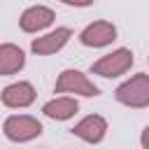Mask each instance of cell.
Returning <instances> with one entry per match:
<instances>
[{
	"label": "cell",
	"mask_w": 149,
	"mask_h": 149,
	"mask_svg": "<svg viewBox=\"0 0 149 149\" xmlns=\"http://www.w3.org/2000/svg\"><path fill=\"white\" fill-rule=\"evenodd\" d=\"M35 98H37V91H35V86H33L30 81H14V84L5 86L2 93H0L2 105L9 107V109L30 107V105L35 102Z\"/></svg>",
	"instance_id": "7"
},
{
	"label": "cell",
	"mask_w": 149,
	"mask_h": 149,
	"mask_svg": "<svg viewBox=\"0 0 149 149\" xmlns=\"http://www.w3.org/2000/svg\"><path fill=\"white\" fill-rule=\"evenodd\" d=\"M77 112H79V102H77L74 95H58V98L42 105V114L54 119V121H68Z\"/></svg>",
	"instance_id": "10"
},
{
	"label": "cell",
	"mask_w": 149,
	"mask_h": 149,
	"mask_svg": "<svg viewBox=\"0 0 149 149\" xmlns=\"http://www.w3.org/2000/svg\"><path fill=\"white\" fill-rule=\"evenodd\" d=\"M70 133H72L74 137L88 142V144H98V142H102L105 135H107V119L100 116V114H88V116H84L81 121H77V123L70 128Z\"/></svg>",
	"instance_id": "8"
},
{
	"label": "cell",
	"mask_w": 149,
	"mask_h": 149,
	"mask_svg": "<svg viewBox=\"0 0 149 149\" xmlns=\"http://www.w3.org/2000/svg\"><path fill=\"white\" fill-rule=\"evenodd\" d=\"M116 40V26L112 21H93L79 33V42L91 49H102Z\"/></svg>",
	"instance_id": "5"
},
{
	"label": "cell",
	"mask_w": 149,
	"mask_h": 149,
	"mask_svg": "<svg viewBox=\"0 0 149 149\" xmlns=\"http://www.w3.org/2000/svg\"><path fill=\"white\" fill-rule=\"evenodd\" d=\"M63 5H68V7H88V5H93V0H61Z\"/></svg>",
	"instance_id": "12"
},
{
	"label": "cell",
	"mask_w": 149,
	"mask_h": 149,
	"mask_svg": "<svg viewBox=\"0 0 149 149\" xmlns=\"http://www.w3.org/2000/svg\"><path fill=\"white\" fill-rule=\"evenodd\" d=\"M42 121L30 114H12L2 121V133L9 142H30L42 135Z\"/></svg>",
	"instance_id": "3"
},
{
	"label": "cell",
	"mask_w": 149,
	"mask_h": 149,
	"mask_svg": "<svg viewBox=\"0 0 149 149\" xmlns=\"http://www.w3.org/2000/svg\"><path fill=\"white\" fill-rule=\"evenodd\" d=\"M140 144H142V149H149V126L142 130V135H140Z\"/></svg>",
	"instance_id": "13"
},
{
	"label": "cell",
	"mask_w": 149,
	"mask_h": 149,
	"mask_svg": "<svg viewBox=\"0 0 149 149\" xmlns=\"http://www.w3.org/2000/svg\"><path fill=\"white\" fill-rule=\"evenodd\" d=\"M116 102L133 107V109H142L149 107V74L147 72H137L130 79H126L123 84L116 86L114 91Z\"/></svg>",
	"instance_id": "1"
},
{
	"label": "cell",
	"mask_w": 149,
	"mask_h": 149,
	"mask_svg": "<svg viewBox=\"0 0 149 149\" xmlns=\"http://www.w3.org/2000/svg\"><path fill=\"white\" fill-rule=\"evenodd\" d=\"M54 19H56V14H54L51 7H47V5H30V7H26L21 12L19 28L23 33H40V30L49 28L54 23Z\"/></svg>",
	"instance_id": "6"
},
{
	"label": "cell",
	"mask_w": 149,
	"mask_h": 149,
	"mask_svg": "<svg viewBox=\"0 0 149 149\" xmlns=\"http://www.w3.org/2000/svg\"><path fill=\"white\" fill-rule=\"evenodd\" d=\"M135 58H133V51L128 47H119L105 56H100L93 65H91V72L98 74V77H105V79H114V77H121L126 74L130 68H133Z\"/></svg>",
	"instance_id": "2"
},
{
	"label": "cell",
	"mask_w": 149,
	"mask_h": 149,
	"mask_svg": "<svg viewBox=\"0 0 149 149\" xmlns=\"http://www.w3.org/2000/svg\"><path fill=\"white\" fill-rule=\"evenodd\" d=\"M147 61H149V56H147Z\"/></svg>",
	"instance_id": "14"
},
{
	"label": "cell",
	"mask_w": 149,
	"mask_h": 149,
	"mask_svg": "<svg viewBox=\"0 0 149 149\" xmlns=\"http://www.w3.org/2000/svg\"><path fill=\"white\" fill-rule=\"evenodd\" d=\"M54 91L56 93H65V95H84V98H95L100 95V88L81 72V70H63L54 84Z\"/></svg>",
	"instance_id": "4"
},
{
	"label": "cell",
	"mask_w": 149,
	"mask_h": 149,
	"mask_svg": "<svg viewBox=\"0 0 149 149\" xmlns=\"http://www.w3.org/2000/svg\"><path fill=\"white\" fill-rule=\"evenodd\" d=\"M70 37H72V30L68 26H61V28H56V30L42 35V37H35L30 42V51L35 56H51V54L61 51L70 42Z\"/></svg>",
	"instance_id": "9"
},
{
	"label": "cell",
	"mask_w": 149,
	"mask_h": 149,
	"mask_svg": "<svg viewBox=\"0 0 149 149\" xmlns=\"http://www.w3.org/2000/svg\"><path fill=\"white\" fill-rule=\"evenodd\" d=\"M23 65H26V54L21 47H16L12 42L0 44V77L16 74L23 70Z\"/></svg>",
	"instance_id": "11"
}]
</instances>
